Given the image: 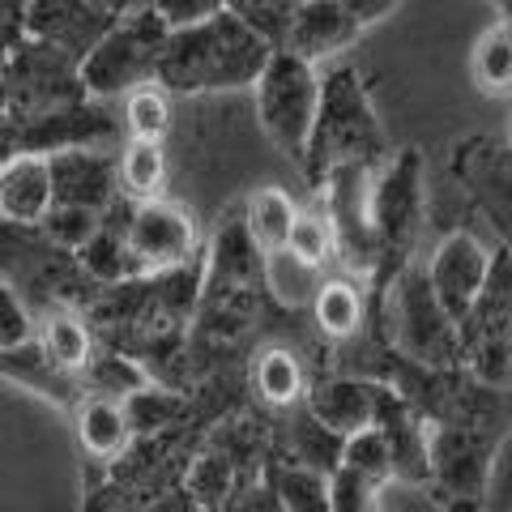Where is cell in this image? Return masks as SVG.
Returning <instances> with one entry per match:
<instances>
[{"instance_id":"39","label":"cell","mask_w":512,"mask_h":512,"mask_svg":"<svg viewBox=\"0 0 512 512\" xmlns=\"http://www.w3.org/2000/svg\"><path fill=\"white\" fill-rule=\"evenodd\" d=\"M508 146H512V128H508Z\"/></svg>"},{"instance_id":"36","label":"cell","mask_w":512,"mask_h":512,"mask_svg":"<svg viewBox=\"0 0 512 512\" xmlns=\"http://www.w3.org/2000/svg\"><path fill=\"white\" fill-rule=\"evenodd\" d=\"M99 9H107L111 18H133V13H146V9H163V0H94Z\"/></svg>"},{"instance_id":"20","label":"cell","mask_w":512,"mask_h":512,"mask_svg":"<svg viewBox=\"0 0 512 512\" xmlns=\"http://www.w3.org/2000/svg\"><path fill=\"white\" fill-rule=\"evenodd\" d=\"M39 346L43 355L52 359L60 372H86L90 359H94V338H90V325L77 312L69 308H52L39 320Z\"/></svg>"},{"instance_id":"3","label":"cell","mask_w":512,"mask_h":512,"mask_svg":"<svg viewBox=\"0 0 512 512\" xmlns=\"http://www.w3.org/2000/svg\"><path fill=\"white\" fill-rule=\"evenodd\" d=\"M389 342L414 367H457L461 363V325L444 312L431 291L427 265H402L384 295Z\"/></svg>"},{"instance_id":"7","label":"cell","mask_w":512,"mask_h":512,"mask_svg":"<svg viewBox=\"0 0 512 512\" xmlns=\"http://www.w3.org/2000/svg\"><path fill=\"white\" fill-rule=\"evenodd\" d=\"M0 77L9 86L18 120L56 116V111L90 103V90L82 82V60H73L69 52L39 39H22L13 47V56L0 64Z\"/></svg>"},{"instance_id":"14","label":"cell","mask_w":512,"mask_h":512,"mask_svg":"<svg viewBox=\"0 0 512 512\" xmlns=\"http://www.w3.org/2000/svg\"><path fill=\"white\" fill-rule=\"evenodd\" d=\"M52 158L56 205H86V210H107L120 192V158H107L90 146H73Z\"/></svg>"},{"instance_id":"5","label":"cell","mask_w":512,"mask_h":512,"mask_svg":"<svg viewBox=\"0 0 512 512\" xmlns=\"http://www.w3.org/2000/svg\"><path fill=\"white\" fill-rule=\"evenodd\" d=\"M461 363L474 380L512 393V248H495L483 295L461 320Z\"/></svg>"},{"instance_id":"33","label":"cell","mask_w":512,"mask_h":512,"mask_svg":"<svg viewBox=\"0 0 512 512\" xmlns=\"http://www.w3.org/2000/svg\"><path fill=\"white\" fill-rule=\"evenodd\" d=\"M124 410H128V423H133L137 436H146V431L167 427L175 414H180V397H171V393H163V389H154V384H146L141 393L128 397Z\"/></svg>"},{"instance_id":"4","label":"cell","mask_w":512,"mask_h":512,"mask_svg":"<svg viewBox=\"0 0 512 512\" xmlns=\"http://www.w3.org/2000/svg\"><path fill=\"white\" fill-rule=\"evenodd\" d=\"M252 111L261 133L274 141V150L286 158L308 154L316 111H320V73L312 60H303L295 52H274V60L265 64L261 82L252 86Z\"/></svg>"},{"instance_id":"29","label":"cell","mask_w":512,"mask_h":512,"mask_svg":"<svg viewBox=\"0 0 512 512\" xmlns=\"http://www.w3.org/2000/svg\"><path fill=\"white\" fill-rule=\"evenodd\" d=\"M99 227H103V214L86 210V205H52V214L39 222V231L64 252H82Z\"/></svg>"},{"instance_id":"11","label":"cell","mask_w":512,"mask_h":512,"mask_svg":"<svg viewBox=\"0 0 512 512\" xmlns=\"http://www.w3.org/2000/svg\"><path fill=\"white\" fill-rule=\"evenodd\" d=\"M111 26L116 18L94 0H30L26 5V39L52 43L73 60H86Z\"/></svg>"},{"instance_id":"22","label":"cell","mask_w":512,"mask_h":512,"mask_svg":"<svg viewBox=\"0 0 512 512\" xmlns=\"http://www.w3.org/2000/svg\"><path fill=\"white\" fill-rule=\"evenodd\" d=\"M470 77L487 99H512V22H495L470 52Z\"/></svg>"},{"instance_id":"17","label":"cell","mask_w":512,"mask_h":512,"mask_svg":"<svg viewBox=\"0 0 512 512\" xmlns=\"http://www.w3.org/2000/svg\"><path fill=\"white\" fill-rule=\"evenodd\" d=\"M252 389L265 406H278V410L303 406V397H308V372H303V359L291 346L261 350L256 363H252Z\"/></svg>"},{"instance_id":"21","label":"cell","mask_w":512,"mask_h":512,"mask_svg":"<svg viewBox=\"0 0 512 512\" xmlns=\"http://www.w3.org/2000/svg\"><path fill=\"white\" fill-rule=\"evenodd\" d=\"M363 316H367V299L359 291V282H350V278H325V286H320L316 299H312L316 329L333 342L355 338L363 329Z\"/></svg>"},{"instance_id":"1","label":"cell","mask_w":512,"mask_h":512,"mask_svg":"<svg viewBox=\"0 0 512 512\" xmlns=\"http://www.w3.org/2000/svg\"><path fill=\"white\" fill-rule=\"evenodd\" d=\"M278 47L261 30H252L231 9L205 22L175 26L158 60V86L175 94H227L261 82L265 64Z\"/></svg>"},{"instance_id":"10","label":"cell","mask_w":512,"mask_h":512,"mask_svg":"<svg viewBox=\"0 0 512 512\" xmlns=\"http://www.w3.org/2000/svg\"><path fill=\"white\" fill-rule=\"evenodd\" d=\"M491 261H495V252L474 231H448L440 244L431 248V261H427L431 291H436L444 312L453 316L457 325L474 308V299L483 295V286L491 278Z\"/></svg>"},{"instance_id":"8","label":"cell","mask_w":512,"mask_h":512,"mask_svg":"<svg viewBox=\"0 0 512 512\" xmlns=\"http://www.w3.org/2000/svg\"><path fill=\"white\" fill-rule=\"evenodd\" d=\"M423 210H427L423 158L414 150L384 158V171L372 180V227L384 248V261H393V256L406 261L414 235L423 227Z\"/></svg>"},{"instance_id":"23","label":"cell","mask_w":512,"mask_h":512,"mask_svg":"<svg viewBox=\"0 0 512 512\" xmlns=\"http://www.w3.org/2000/svg\"><path fill=\"white\" fill-rule=\"evenodd\" d=\"M269 495L278 500L282 512H333L329 474L303 461H282L269 478Z\"/></svg>"},{"instance_id":"16","label":"cell","mask_w":512,"mask_h":512,"mask_svg":"<svg viewBox=\"0 0 512 512\" xmlns=\"http://www.w3.org/2000/svg\"><path fill=\"white\" fill-rule=\"evenodd\" d=\"M133 423H128L124 402H111V397H86L77 406V440L90 457L99 461H116L133 448Z\"/></svg>"},{"instance_id":"34","label":"cell","mask_w":512,"mask_h":512,"mask_svg":"<svg viewBox=\"0 0 512 512\" xmlns=\"http://www.w3.org/2000/svg\"><path fill=\"white\" fill-rule=\"evenodd\" d=\"M35 316H30L26 299L13 291V286L0 278V350H13V346H26L35 342Z\"/></svg>"},{"instance_id":"28","label":"cell","mask_w":512,"mask_h":512,"mask_svg":"<svg viewBox=\"0 0 512 512\" xmlns=\"http://www.w3.org/2000/svg\"><path fill=\"white\" fill-rule=\"evenodd\" d=\"M342 466L355 470L363 478H372L376 487H389L393 483V444L380 427H367L355 431V436L342 440Z\"/></svg>"},{"instance_id":"2","label":"cell","mask_w":512,"mask_h":512,"mask_svg":"<svg viewBox=\"0 0 512 512\" xmlns=\"http://www.w3.org/2000/svg\"><path fill=\"white\" fill-rule=\"evenodd\" d=\"M389 141L376 120L372 103L359 86V77L350 69H333L320 77V111H316V128L303 154V167L320 184L329 171L338 167H372L384 163Z\"/></svg>"},{"instance_id":"32","label":"cell","mask_w":512,"mask_h":512,"mask_svg":"<svg viewBox=\"0 0 512 512\" xmlns=\"http://www.w3.org/2000/svg\"><path fill=\"white\" fill-rule=\"evenodd\" d=\"M329 495H333V512H384V487L346 466L329 474Z\"/></svg>"},{"instance_id":"27","label":"cell","mask_w":512,"mask_h":512,"mask_svg":"<svg viewBox=\"0 0 512 512\" xmlns=\"http://www.w3.org/2000/svg\"><path fill=\"white\" fill-rule=\"evenodd\" d=\"M286 248H291L295 256H303V261L325 269L329 261H338V222H333V214L325 210V205L299 210L295 227H291V244Z\"/></svg>"},{"instance_id":"37","label":"cell","mask_w":512,"mask_h":512,"mask_svg":"<svg viewBox=\"0 0 512 512\" xmlns=\"http://www.w3.org/2000/svg\"><path fill=\"white\" fill-rule=\"evenodd\" d=\"M397 5V0H346V9L359 18V26H372V22H380L384 13H389Z\"/></svg>"},{"instance_id":"31","label":"cell","mask_w":512,"mask_h":512,"mask_svg":"<svg viewBox=\"0 0 512 512\" xmlns=\"http://www.w3.org/2000/svg\"><path fill=\"white\" fill-rule=\"evenodd\" d=\"M227 9L235 13V18H244L252 30H261V35L282 47L286 30H291V18L299 9V0H227Z\"/></svg>"},{"instance_id":"35","label":"cell","mask_w":512,"mask_h":512,"mask_svg":"<svg viewBox=\"0 0 512 512\" xmlns=\"http://www.w3.org/2000/svg\"><path fill=\"white\" fill-rule=\"evenodd\" d=\"M227 9V0H163V18L175 26H192V22H205L214 13Z\"/></svg>"},{"instance_id":"26","label":"cell","mask_w":512,"mask_h":512,"mask_svg":"<svg viewBox=\"0 0 512 512\" xmlns=\"http://www.w3.org/2000/svg\"><path fill=\"white\" fill-rule=\"evenodd\" d=\"M82 376L90 384V397H111V402H128L150 384V372L128 355H94Z\"/></svg>"},{"instance_id":"15","label":"cell","mask_w":512,"mask_h":512,"mask_svg":"<svg viewBox=\"0 0 512 512\" xmlns=\"http://www.w3.org/2000/svg\"><path fill=\"white\" fill-rule=\"evenodd\" d=\"M56 205L52 158L47 154H18L0 167V222L13 227H39Z\"/></svg>"},{"instance_id":"25","label":"cell","mask_w":512,"mask_h":512,"mask_svg":"<svg viewBox=\"0 0 512 512\" xmlns=\"http://www.w3.org/2000/svg\"><path fill=\"white\" fill-rule=\"evenodd\" d=\"M171 90L146 82L137 90L124 94V128L128 137H141V141H163L171 133Z\"/></svg>"},{"instance_id":"18","label":"cell","mask_w":512,"mask_h":512,"mask_svg":"<svg viewBox=\"0 0 512 512\" xmlns=\"http://www.w3.org/2000/svg\"><path fill=\"white\" fill-rule=\"evenodd\" d=\"M261 282L282 308H312L316 291L325 286V269L303 261V256H295L291 248H278V252H265Z\"/></svg>"},{"instance_id":"19","label":"cell","mask_w":512,"mask_h":512,"mask_svg":"<svg viewBox=\"0 0 512 512\" xmlns=\"http://www.w3.org/2000/svg\"><path fill=\"white\" fill-rule=\"evenodd\" d=\"M295 218H299V205L291 201V192L278 188V184L256 188L244 205V227L261 252H278V248L291 244Z\"/></svg>"},{"instance_id":"30","label":"cell","mask_w":512,"mask_h":512,"mask_svg":"<svg viewBox=\"0 0 512 512\" xmlns=\"http://www.w3.org/2000/svg\"><path fill=\"white\" fill-rule=\"evenodd\" d=\"M184 483H188L192 500L210 512V508H218L222 500H227L231 487H235V461L227 453H205V457H197V466L188 470Z\"/></svg>"},{"instance_id":"9","label":"cell","mask_w":512,"mask_h":512,"mask_svg":"<svg viewBox=\"0 0 512 512\" xmlns=\"http://www.w3.org/2000/svg\"><path fill=\"white\" fill-rule=\"evenodd\" d=\"M124 239L137 261V274H167L188 265L192 218L171 201H128L124 197Z\"/></svg>"},{"instance_id":"12","label":"cell","mask_w":512,"mask_h":512,"mask_svg":"<svg viewBox=\"0 0 512 512\" xmlns=\"http://www.w3.org/2000/svg\"><path fill=\"white\" fill-rule=\"evenodd\" d=\"M389 384H372V380H359V376H329V380H316L303 406H308L320 423L338 436H355V431L367 427H380V414L384 402H389Z\"/></svg>"},{"instance_id":"13","label":"cell","mask_w":512,"mask_h":512,"mask_svg":"<svg viewBox=\"0 0 512 512\" xmlns=\"http://www.w3.org/2000/svg\"><path fill=\"white\" fill-rule=\"evenodd\" d=\"M363 35L359 18L346 9V0H299L291 30L282 39V52H295L303 60H329L346 52Z\"/></svg>"},{"instance_id":"6","label":"cell","mask_w":512,"mask_h":512,"mask_svg":"<svg viewBox=\"0 0 512 512\" xmlns=\"http://www.w3.org/2000/svg\"><path fill=\"white\" fill-rule=\"evenodd\" d=\"M171 35L163 9H146L120 18L103 43L82 60V82L90 94H128L146 82H158V60Z\"/></svg>"},{"instance_id":"24","label":"cell","mask_w":512,"mask_h":512,"mask_svg":"<svg viewBox=\"0 0 512 512\" xmlns=\"http://www.w3.org/2000/svg\"><path fill=\"white\" fill-rule=\"evenodd\" d=\"M167 184V150L163 141H141L128 137L120 150V188L128 201H158Z\"/></svg>"},{"instance_id":"38","label":"cell","mask_w":512,"mask_h":512,"mask_svg":"<svg viewBox=\"0 0 512 512\" xmlns=\"http://www.w3.org/2000/svg\"><path fill=\"white\" fill-rule=\"evenodd\" d=\"M495 9H500L504 22H512V0H495Z\"/></svg>"}]
</instances>
